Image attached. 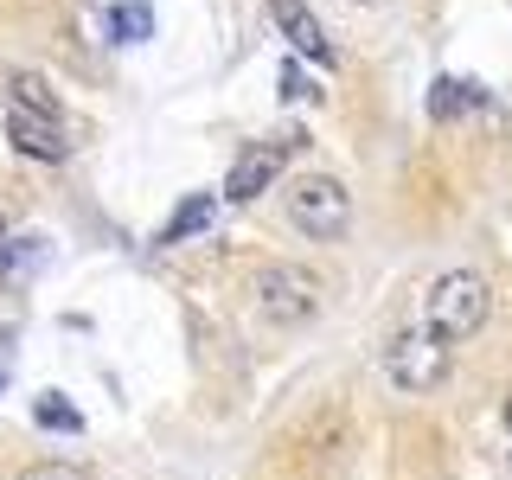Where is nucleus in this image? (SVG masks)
I'll return each mask as SVG.
<instances>
[{
	"instance_id": "f257e3e1",
	"label": "nucleus",
	"mask_w": 512,
	"mask_h": 480,
	"mask_svg": "<svg viewBox=\"0 0 512 480\" xmlns=\"http://www.w3.org/2000/svg\"><path fill=\"white\" fill-rule=\"evenodd\" d=\"M487 308H493V288L487 276H474V269H448L436 276V288L423 295V327L436 333V340H474L480 327H487Z\"/></svg>"
},
{
	"instance_id": "f8f14e48",
	"label": "nucleus",
	"mask_w": 512,
	"mask_h": 480,
	"mask_svg": "<svg viewBox=\"0 0 512 480\" xmlns=\"http://www.w3.org/2000/svg\"><path fill=\"white\" fill-rule=\"evenodd\" d=\"M32 423H39V429H64V436H77V429H84V416H77L71 404H64L58 391H45L39 404H32Z\"/></svg>"
},
{
	"instance_id": "423d86ee",
	"label": "nucleus",
	"mask_w": 512,
	"mask_h": 480,
	"mask_svg": "<svg viewBox=\"0 0 512 480\" xmlns=\"http://www.w3.org/2000/svg\"><path fill=\"white\" fill-rule=\"evenodd\" d=\"M7 135L13 148L32 154V160H64V135L52 116H26V109H7Z\"/></svg>"
},
{
	"instance_id": "7ed1b4c3",
	"label": "nucleus",
	"mask_w": 512,
	"mask_h": 480,
	"mask_svg": "<svg viewBox=\"0 0 512 480\" xmlns=\"http://www.w3.org/2000/svg\"><path fill=\"white\" fill-rule=\"evenodd\" d=\"M448 365H455V346L436 340V333L416 320V327H404L391 346H384V378L397 384V391H436V384L448 378Z\"/></svg>"
},
{
	"instance_id": "1a4fd4ad",
	"label": "nucleus",
	"mask_w": 512,
	"mask_h": 480,
	"mask_svg": "<svg viewBox=\"0 0 512 480\" xmlns=\"http://www.w3.org/2000/svg\"><path fill=\"white\" fill-rule=\"evenodd\" d=\"M474 103H480V84H468V77H436V84H429V116L436 122L468 116Z\"/></svg>"
},
{
	"instance_id": "0eeeda50",
	"label": "nucleus",
	"mask_w": 512,
	"mask_h": 480,
	"mask_svg": "<svg viewBox=\"0 0 512 480\" xmlns=\"http://www.w3.org/2000/svg\"><path fill=\"white\" fill-rule=\"evenodd\" d=\"M269 20L288 32V45H295V52H308V58H320V64L333 58V45L320 39V20L301 7V0H269Z\"/></svg>"
},
{
	"instance_id": "39448f33",
	"label": "nucleus",
	"mask_w": 512,
	"mask_h": 480,
	"mask_svg": "<svg viewBox=\"0 0 512 480\" xmlns=\"http://www.w3.org/2000/svg\"><path fill=\"white\" fill-rule=\"evenodd\" d=\"M288 148H295V135H276V141H263V148L237 154L231 173H224V199H231V205H250L256 192H269V180L282 173V154Z\"/></svg>"
},
{
	"instance_id": "9d476101",
	"label": "nucleus",
	"mask_w": 512,
	"mask_h": 480,
	"mask_svg": "<svg viewBox=\"0 0 512 480\" xmlns=\"http://www.w3.org/2000/svg\"><path fill=\"white\" fill-rule=\"evenodd\" d=\"M103 26L116 32V45H135V39H148V32H154V13L141 7V0H122V7L103 13Z\"/></svg>"
},
{
	"instance_id": "9b49d317",
	"label": "nucleus",
	"mask_w": 512,
	"mask_h": 480,
	"mask_svg": "<svg viewBox=\"0 0 512 480\" xmlns=\"http://www.w3.org/2000/svg\"><path fill=\"white\" fill-rule=\"evenodd\" d=\"M13 109H26V116H52V122H58V96L45 90V77H32V71H13Z\"/></svg>"
},
{
	"instance_id": "6e6552de",
	"label": "nucleus",
	"mask_w": 512,
	"mask_h": 480,
	"mask_svg": "<svg viewBox=\"0 0 512 480\" xmlns=\"http://www.w3.org/2000/svg\"><path fill=\"white\" fill-rule=\"evenodd\" d=\"M212 218H218V199H212V192H186V199L173 205V218L160 224V237H154V244H186V237L212 231Z\"/></svg>"
},
{
	"instance_id": "4468645a",
	"label": "nucleus",
	"mask_w": 512,
	"mask_h": 480,
	"mask_svg": "<svg viewBox=\"0 0 512 480\" xmlns=\"http://www.w3.org/2000/svg\"><path fill=\"white\" fill-rule=\"evenodd\" d=\"M314 84L308 77H301V64H282V96H308Z\"/></svg>"
},
{
	"instance_id": "20e7f679",
	"label": "nucleus",
	"mask_w": 512,
	"mask_h": 480,
	"mask_svg": "<svg viewBox=\"0 0 512 480\" xmlns=\"http://www.w3.org/2000/svg\"><path fill=\"white\" fill-rule=\"evenodd\" d=\"M288 218L308 237H340L346 218H352V192L333 173H295L288 180Z\"/></svg>"
},
{
	"instance_id": "a211bd4d",
	"label": "nucleus",
	"mask_w": 512,
	"mask_h": 480,
	"mask_svg": "<svg viewBox=\"0 0 512 480\" xmlns=\"http://www.w3.org/2000/svg\"><path fill=\"white\" fill-rule=\"evenodd\" d=\"M0 384H7V372H0Z\"/></svg>"
},
{
	"instance_id": "f03ea898",
	"label": "nucleus",
	"mask_w": 512,
	"mask_h": 480,
	"mask_svg": "<svg viewBox=\"0 0 512 480\" xmlns=\"http://www.w3.org/2000/svg\"><path fill=\"white\" fill-rule=\"evenodd\" d=\"M250 308L263 327H308L320 314V276H308L301 263H263L250 282Z\"/></svg>"
},
{
	"instance_id": "2eb2a0df",
	"label": "nucleus",
	"mask_w": 512,
	"mask_h": 480,
	"mask_svg": "<svg viewBox=\"0 0 512 480\" xmlns=\"http://www.w3.org/2000/svg\"><path fill=\"white\" fill-rule=\"evenodd\" d=\"M506 429H512V397H506Z\"/></svg>"
},
{
	"instance_id": "ddd939ff",
	"label": "nucleus",
	"mask_w": 512,
	"mask_h": 480,
	"mask_svg": "<svg viewBox=\"0 0 512 480\" xmlns=\"http://www.w3.org/2000/svg\"><path fill=\"white\" fill-rule=\"evenodd\" d=\"M20 480H90L84 461H32V468H20Z\"/></svg>"
},
{
	"instance_id": "f3484780",
	"label": "nucleus",
	"mask_w": 512,
	"mask_h": 480,
	"mask_svg": "<svg viewBox=\"0 0 512 480\" xmlns=\"http://www.w3.org/2000/svg\"><path fill=\"white\" fill-rule=\"evenodd\" d=\"M359 7H372V0H359Z\"/></svg>"
},
{
	"instance_id": "dca6fc26",
	"label": "nucleus",
	"mask_w": 512,
	"mask_h": 480,
	"mask_svg": "<svg viewBox=\"0 0 512 480\" xmlns=\"http://www.w3.org/2000/svg\"><path fill=\"white\" fill-rule=\"evenodd\" d=\"M0 250H7V224H0Z\"/></svg>"
}]
</instances>
